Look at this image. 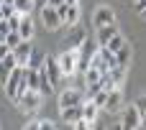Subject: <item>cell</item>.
<instances>
[{"label": "cell", "mask_w": 146, "mask_h": 130, "mask_svg": "<svg viewBox=\"0 0 146 130\" xmlns=\"http://www.w3.org/2000/svg\"><path fill=\"white\" fill-rule=\"evenodd\" d=\"M23 92H28V87H26V66H15L10 72V77H8V82H5V95H8L10 102H18Z\"/></svg>", "instance_id": "obj_1"}, {"label": "cell", "mask_w": 146, "mask_h": 130, "mask_svg": "<svg viewBox=\"0 0 146 130\" xmlns=\"http://www.w3.org/2000/svg\"><path fill=\"white\" fill-rule=\"evenodd\" d=\"M98 49H100V46H95L92 38H85V43L77 49V54H80V59H77V72L90 69V61H92V56L98 54Z\"/></svg>", "instance_id": "obj_2"}, {"label": "cell", "mask_w": 146, "mask_h": 130, "mask_svg": "<svg viewBox=\"0 0 146 130\" xmlns=\"http://www.w3.org/2000/svg\"><path fill=\"white\" fill-rule=\"evenodd\" d=\"M90 66H92V69H98L100 74H108V69H113V66H115V54H113V51H108V49H98V54L92 56Z\"/></svg>", "instance_id": "obj_3"}, {"label": "cell", "mask_w": 146, "mask_h": 130, "mask_svg": "<svg viewBox=\"0 0 146 130\" xmlns=\"http://www.w3.org/2000/svg\"><path fill=\"white\" fill-rule=\"evenodd\" d=\"M144 125V120H141V112L136 110V105H128L126 110H123V118H121V130H136Z\"/></svg>", "instance_id": "obj_4"}, {"label": "cell", "mask_w": 146, "mask_h": 130, "mask_svg": "<svg viewBox=\"0 0 146 130\" xmlns=\"http://www.w3.org/2000/svg\"><path fill=\"white\" fill-rule=\"evenodd\" d=\"M77 59H80V54H77V49H67L56 61H59V69H62V77L64 74H74L77 72Z\"/></svg>", "instance_id": "obj_5"}, {"label": "cell", "mask_w": 146, "mask_h": 130, "mask_svg": "<svg viewBox=\"0 0 146 130\" xmlns=\"http://www.w3.org/2000/svg\"><path fill=\"white\" fill-rule=\"evenodd\" d=\"M41 74L49 79V84H51V87H56V84H59V79H62V69H59V61H56L54 56H46Z\"/></svg>", "instance_id": "obj_6"}, {"label": "cell", "mask_w": 146, "mask_h": 130, "mask_svg": "<svg viewBox=\"0 0 146 130\" xmlns=\"http://www.w3.org/2000/svg\"><path fill=\"white\" fill-rule=\"evenodd\" d=\"M15 105L21 107V112H36V110L41 107V95L28 89V92H23V95H21V100H18Z\"/></svg>", "instance_id": "obj_7"}, {"label": "cell", "mask_w": 146, "mask_h": 130, "mask_svg": "<svg viewBox=\"0 0 146 130\" xmlns=\"http://www.w3.org/2000/svg\"><path fill=\"white\" fill-rule=\"evenodd\" d=\"M41 23H44V28H49V31H56V28H62L64 23H62V18H59V13H56V8H41Z\"/></svg>", "instance_id": "obj_8"}, {"label": "cell", "mask_w": 146, "mask_h": 130, "mask_svg": "<svg viewBox=\"0 0 146 130\" xmlns=\"http://www.w3.org/2000/svg\"><path fill=\"white\" fill-rule=\"evenodd\" d=\"M110 23H115V13H113V8H108V5L98 8L95 15H92V26H95V28H103V26H110Z\"/></svg>", "instance_id": "obj_9"}, {"label": "cell", "mask_w": 146, "mask_h": 130, "mask_svg": "<svg viewBox=\"0 0 146 130\" xmlns=\"http://www.w3.org/2000/svg\"><path fill=\"white\" fill-rule=\"evenodd\" d=\"M56 13H59V18H62V23H67V26H74L77 20H80V8L77 5H59L56 8Z\"/></svg>", "instance_id": "obj_10"}, {"label": "cell", "mask_w": 146, "mask_h": 130, "mask_svg": "<svg viewBox=\"0 0 146 130\" xmlns=\"http://www.w3.org/2000/svg\"><path fill=\"white\" fill-rule=\"evenodd\" d=\"M115 36H118V23H110V26L98 28V46H100V49H105Z\"/></svg>", "instance_id": "obj_11"}, {"label": "cell", "mask_w": 146, "mask_h": 130, "mask_svg": "<svg viewBox=\"0 0 146 130\" xmlns=\"http://www.w3.org/2000/svg\"><path fill=\"white\" fill-rule=\"evenodd\" d=\"M80 100H82V95H80L77 89H64L62 97H59V107H62V110L74 107V105H80Z\"/></svg>", "instance_id": "obj_12"}, {"label": "cell", "mask_w": 146, "mask_h": 130, "mask_svg": "<svg viewBox=\"0 0 146 130\" xmlns=\"http://www.w3.org/2000/svg\"><path fill=\"white\" fill-rule=\"evenodd\" d=\"M18 64H15V56L10 54V56H5L3 61H0V84L5 87V82H8V77H10V72L15 69Z\"/></svg>", "instance_id": "obj_13"}, {"label": "cell", "mask_w": 146, "mask_h": 130, "mask_svg": "<svg viewBox=\"0 0 146 130\" xmlns=\"http://www.w3.org/2000/svg\"><path fill=\"white\" fill-rule=\"evenodd\" d=\"M31 49H33V46H31L28 41H23V43H21V46H18V49L13 51V56H15V64H18V66H26V64H28Z\"/></svg>", "instance_id": "obj_14"}, {"label": "cell", "mask_w": 146, "mask_h": 130, "mask_svg": "<svg viewBox=\"0 0 146 130\" xmlns=\"http://www.w3.org/2000/svg\"><path fill=\"white\" fill-rule=\"evenodd\" d=\"M26 87H28L31 92H38V95H41V72L26 69Z\"/></svg>", "instance_id": "obj_15"}, {"label": "cell", "mask_w": 146, "mask_h": 130, "mask_svg": "<svg viewBox=\"0 0 146 130\" xmlns=\"http://www.w3.org/2000/svg\"><path fill=\"white\" fill-rule=\"evenodd\" d=\"M121 105H123V92H121V89H113V92L108 95V100H105L103 110H108V112H115Z\"/></svg>", "instance_id": "obj_16"}, {"label": "cell", "mask_w": 146, "mask_h": 130, "mask_svg": "<svg viewBox=\"0 0 146 130\" xmlns=\"http://www.w3.org/2000/svg\"><path fill=\"white\" fill-rule=\"evenodd\" d=\"M105 77H108V82L118 89V87L123 84V79H126V66H113V69H108Z\"/></svg>", "instance_id": "obj_17"}, {"label": "cell", "mask_w": 146, "mask_h": 130, "mask_svg": "<svg viewBox=\"0 0 146 130\" xmlns=\"http://www.w3.org/2000/svg\"><path fill=\"white\" fill-rule=\"evenodd\" d=\"M18 36H21L23 41H31V36H33V20H31L28 15H21V26H18Z\"/></svg>", "instance_id": "obj_18"}, {"label": "cell", "mask_w": 146, "mask_h": 130, "mask_svg": "<svg viewBox=\"0 0 146 130\" xmlns=\"http://www.w3.org/2000/svg\"><path fill=\"white\" fill-rule=\"evenodd\" d=\"M44 61H46V56H44L38 49H31V56H28L26 69H36V72H41V69H44Z\"/></svg>", "instance_id": "obj_19"}, {"label": "cell", "mask_w": 146, "mask_h": 130, "mask_svg": "<svg viewBox=\"0 0 146 130\" xmlns=\"http://www.w3.org/2000/svg\"><path fill=\"white\" fill-rule=\"evenodd\" d=\"M62 120H64V123H69V125H74L77 120H82V105H74V107L62 110Z\"/></svg>", "instance_id": "obj_20"}, {"label": "cell", "mask_w": 146, "mask_h": 130, "mask_svg": "<svg viewBox=\"0 0 146 130\" xmlns=\"http://www.w3.org/2000/svg\"><path fill=\"white\" fill-rule=\"evenodd\" d=\"M85 31L82 28H74V31H69V36H67V43H69V49H80L82 43H85Z\"/></svg>", "instance_id": "obj_21"}, {"label": "cell", "mask_w": 146, "mask_h": 130, "mask_svg": "<svg viewBox=\"0 0 146 130\" xmlns=\"http://www.w3.org/2000/svg\"><path fill=\"white\" fill-rule=\"evenodd\" d=\"M128 61H131V43L126 41V46L115 51V66H128Z\"/></svg>", "instance_id": "obj_22"}, {"label": "cell", "mask_w": 146, "mask_h": 130, "mask_svg": "<svg viewBox=\"0 0 146 130\" xmlns=\"http://www.w3.org/2000/svg\"><path fill=\"white\" fill-rule=\"evenodd\" d=\"M82 120H87V123H98V107H95V102H85L82 105Z\"/></svg>", "instance_id": "obj_23"}, {"label": "cell", "mask_w": 146, "mask_h": 130, "mask_svg": "<svg viewBox=\"0 0 146 130\" xmlns=\"http://www.w3.org/2000/svg\"><path fill=\"white\" fill-rule=\"evenodd\" d=\"M100 82H103V74H100L98 69H92V66L85 69V84H87V87H98Z\"/></svg>", "instance_id": "obj_24"}, {"label": "cell", "mask_w": 146, "mask_h": 130, "mask_svg": "<svg viewBox=\"0 0 146 130\" xmlns=\"http://www.w3.org/2000/svg\"><path fill=\"white\" fill-rule=\"evenodd\" d=\"M21 43H23V38L18 36V31H10V33L5 36V46H8L10 51H15V49L21 46Z\"/></svg>", "instance_id": "obj_25"}, {"label": "cell", "mask_w": 146, "mask_h": 130, "mask_svg": "<svg viewBox=\"0 0 146 130\" xmlns=\"http://www.w3.org/2000/svg\"><path fill=\"white\" fill-rule=\"evenodd\" d=\"M13 8L18 15H28V10L33 8V0H13Z\"/></svg>", "instance_id": "obj_26"}, {"label": "cell", "mask_w": 146, "mask_h": 130, "mask_svg": "<svg viewBox=\"0 0 146 130\" xmlns=\"http://www.w3.org/2000/svg\"><path fill=\"white\" fill-rule=\"evenodd\" d=\"M123 46H126V38H123V36H121V33H118V36H115V38H113V41H110V43H108V46H105V49H108V51H113V54H115V51H121V49H123Z\"/></svg>", "instance_id": "obj_27"}, {"label": "cell", "mask_w": 146, "mask_h": 130, "mask_svg": "<svg viewBox=\"0 0 146 130\" xmlns=\"http://www.w3.org/2000/svg\"><path fill=\"white\" fill-rule=\"evenodd\" d=\"M108 95H110L108 89H100V92H95V95L90 97V102H95V107H103V105H105V100H108Z\"/></svg>", "instance_id": "obj_28"}, {"label": "cell", "mask_w": 146, "mask_h": 130, "mask_svg": "<svg viewBox=\"0 0 146 130\" xmlns=\"http://www.w3.org/2000/svg\"><path fill=\"white\" fill-rule=\"evenodd\" d=\"M133 105H136V110L141 112V120H146V95H141V97H139Z\"/></svg>", "instance_id": "obj_29"}, {"label": "cell", "mask_w": 146, "mask_h": 130, "mask_svg": "<svg viewBox=\"0 0 146 130\" xmlns=\"http://www.w3.org/2000/svg\"><path fill=\"white\" fill-rule=\"evenodd\" d=\"M18 26H21V15L15 13V15L8 18V28H10V31H18Z\"/></svg>", "instance_id": "obj_30"}, {"label": "cell", "mask_w": 146, "mask_h": 130, "mask_svg": "<svg viewBox=\"0 0 146 130\" xmlns=\"http://www.w3.org/2000/svg\"><path fill=\"white\" fill-rule=\"evenodd\" d=\"M0 13H3V18L8 20L10 15H15V8H13V5H0Z\"/></svg>", "instance_id": "obj_31"}, {"label": "cell", "mask_w": 146, "mask_h": 130, "mask_svg": "<svg viewBox=\"0 0 146 130\" xmlns=\"http://www.w3.org/2000/svg\"><path fill=\"white\" fill-rule=\"evenodd\" d=\"M74 130H92V123H87V120H77V123H74Z\"/></svg>", "instance_id": "obj_32"}, {"label": "cell", "mask_w": 146, "mask_h": 130, "mask_svg": "<svg viewBox=\"0 0 146 130\" xmlns=\"http://www.w3.org/2000/svg\"><path fill=\"white\" fill-rule=\"evenodd\" d=\"M38 130H56V128H54L51 120H41V123H38Z\"/></svg>", "instance_id": "obj_33"}, {"label": "cell", "mask_w": 146, "mask_h": 130, "mask_svg": "<svg viewBox=\"0 0 146 130\" xmlns=\"http://www.w3.org/2000/svg\"><path fill=\"white\" fill-rule=\"evenodd\" d=\"M10 54H13V51H10V49H8L5 43H0V61H3L5 56H10Z\"/></svg>", "instance_id": "obj_34"}, {"label": "cell", "mask_w": 146, "mask_h": 130, "mask_svg": "<svg viewBox=\"0 0 146 130\" xmlns=\"http://www.w3.org/2000/svg\"><path fill=\"white\" fill-rule=\"evenodd\" d=\"M136 10H139V13L146 10V0H136Z\"/></svg>", "instance_id": "obj_35"}, {"label": "cell", "mask_w": 146, "mask_h": 130, "mask_svg": "<svg viewBox=\"0 0 146 130\" xmlns=\"http://www.w3.org/2000/svg\"><path fill=\"white\" fill-rule=\"evenodd\" d=\"M59 5H64V0H49V8H59Z\"/></svg>", "instance_id": "obj_36"}, {"label": "cell", "mask_w": 146, "mask_h": 130, "mask_svg": "<svg viewBox=\"0 0 146 130\" xmlns=\"http://www.w3.org/2000/svg\"><path fill=\"white\" fill-rule=\"evenodd\" d=\"M33 5H36V8H46V5H49V0H33Z\"/></svg>", "instance_id": "obj_37"}, {"label": "cell", "mask_w": 146, "mask_h": 130, "mask_svg": "<svg viewBox=\"0 0 146 130\" xmlns=\"http://www.w3.org/2000/svg\"><path fill=\"white\" fill-rule=\"evenodd\" d=\"M23 130H38V123H28V125H26Z\"/></svg>", "instance_id": "obj_38"}, {"label": "cell", "mask_w": 146, "mask_h": 130, "mask_svg": "<svg viewBox=\"0 0 146 130\" xmlns=\"http://www.w3.org/2000/svg\"><path fill=\"white\" fill-rule=\"evenodd\" d=\"M92 130H105V125H100V123H92Z\"/></svg>", "instance_id": "obj_39"}, {"label": "cell", "mask_w": 146, "mask_h": 130, "mask_svg": "<svg viewBox=\"0 0 146 130\" xmlns=\"http://www.w3.org/2000/svg\"><path fill=\"white\" fill-rule=\"evenodd\" d=\"M64 3H67V5H77V0H64Z\"/></svg>", "instance_id": "obj_40"}, {"label": "cell", "mask_w": 146, "mask_h": 130, "mask_svg": "<svg viewBox=\"0 0 146 130\" xmlns=\"http://www.w3.org/2000/svg\"><path fill=\"white\" fill-rule=\"evenodd\" d=\"M0 43H5V33H0Z\"/></svg>", "instance_id": "obj_41"}, {"label": "cell", "mask_w": 146, "mask_h": 130, "mask_svg": "<svg viewBox=\"0 0 146 130\" xmlns=\"http://www.w3.org/2000/svg\"><path fill=\"white\" fill-rule=\"evenodd\" d=\"M3 5H13V0H3Z\"/></svg>", "instance_id": "obj_42"}, {"label": "cell", "mask_w": 146, "mask_h": 130, "mask_svg": "<svg viewBox=\"0 0 146 130\" xmlns=\"http://www.w3.org/2000/svg\"><path fill=\"white\" fill-rule=\"evenodd\" d=\"M141 18H146V10H141Z\"/></svg>", "instance_id": "obj_43"}, {"label": "cell", "mask_w": 146, "mask_h": 130, "mask_svg": "<svg viewBox=\"0 0 146 130\" xmlns=\"http://www.w3.org/2000/svg\"><path fill=\"white\" fill-rule=\"evenodd\" d=\"M136 130H146V128H144V125H141V128H136Z\"/></svg>", "instance_id": "obj_44"}, {"label": "cell", "mask_w": 146, "mask_h": 130, "mask_svg": "<svg viewBox=\"0 0 146 130\" xmlns=\"http://www.w3.org/2000/svg\"><path fill=\"white\" fill-rule=\"evenodd\" d=\"M115 130H121V125H118V128H115Z\"/></svg>", "instance_id": "obj_45"}, {"label": "cell", "mask_w": 146, "mask_h": 130, "mask_svg": "<svg viewBox=\"0 0 146 130\" xmlns=\"http://www.w3.org/2000/svg\"><path fill=\"white\" fill-rule=\"evenodd\" d=\"M144 128H146V120H144Z\"/></svg>", "instance_id": "obj_46"}, {"label": "cell", "mask_w": 146, "mask_h": 130, "mask_svg": "<svg viewBox=\"0 0 146 130\" xmlns=\"http://www.w3.org/2000/svg\"><path fill=\"white\" fill-rule=\"evenodd\" d=\"M0 5H3V0H0Z\"/></svg>", "instance_id": "obj_47"}]
</instances>
